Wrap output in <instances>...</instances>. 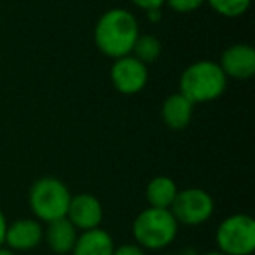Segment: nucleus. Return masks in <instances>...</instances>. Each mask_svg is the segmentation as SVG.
<instances>
[{
    "label": "nucleus",
    "mask_w": 255,
    "mask_h": 255,
    "mask_svg": "<svg viewBox=\"0 0 255 255\" xmlns=\"http://www.w3.org/2000/svg\"><path fill=\"white\" fill-rule=\"evenodd\" d=\"M140 35V23L131 11L114 7L98 18L93 32L96 49L110 60L131 54Z\"/></svg>",
    "instance_id": "1"
},
{
    "label": "nucleus",
    "mask_w": 255,
    "mask_h": 255,
    "mask_svg": "<svg viewBox=\"0 0 255 255\" xmlns=\"http://www.w3.org/2000/svg\"><path fill=\"white\" fill-rule=\"evenodd\" d=\"M227 89V77L217 61L198 60L184 68L178 79V93L194 105L219 100Z\"/></svg>",
    "instance_id": "2"
},
{
    "label": "nucleus",
    "mask_w": 255,
    "mask_h": 255,
    "mask_svg": "<svg viewBox=\"0 0 255 255\" xmlns=\"http://www.w3.org/2000/svg\"><path fill=\"white\" fill-rule=\"evenodd\" d=\"M178 227L170 210L147 206L133 220L131 234L135 243L145 252H161L177 240Z\"/></svg>",
    "instance_id": "3"
},
{
    "label": "nucleus",
    "mask_w": 255,
    "mask_h": 255,
    "mask_svg": "<svg viewBox=\"0 0 255 255\" xmlns=\"http://www.w3.org/2000/svg\"><path fill=\"white\" fill-rule=\"evenodd\" d=\"M72 192L63 180L42 177L35 180L28 192V206L39 222H53L67 215Z\"/></svg>",
    "instance_id": "4"
},
{
    "label": "nucleus",
    "mask_w": 255,
    "mask_h": 255,
    "mask_svg": "<svg viewBox=\"0 0 255 255\" xmlns=\"http://www.w3.org/2000/svg\"><path fill=\"white\" fill-rule=\"evenodd\" d=\"M217 250L226 255H252L255 250V220L247 213H233L217 226Z\"/></svg>",
    "instance_id": "5"
},
{
    "label": "nucleus",
    "mask_w": 255,
    "mask_h": 255,
    "mask_svg": "<svg viewBox=\"0 0 255 255\" xmlns=\"http://www.w3.org/2000/svg\"><path fill=\"white\" fill-rule=\"evenodd\" d=\"M170 212L177 219L178 226L196 227L212 219L215 212V201L212 194L206 192L205 189L187 187L177 192L170 206Z\"/></svg>",
    "instance_id": "6"
},
{
    "label": "nucleus",
    "mask_w": 255,
    "mask_h": 255,
    "mask_svg": "<svg viewBox=\"0 0 255 255\" xmlns=\"http://www.w3.org/2000/svg\"><path fill=\"white\" fill-rule=\"evenodd\" d=\"M110 67V82L121 95H138L149 82V68L145 63L136 60L133 54L112 60Z\"/></svg>",
    "instance_id": "7"
},
{
    "label": "nucleus",
    "mask_w": 255,
    "mask_h": 255,
    "mask_svg": "<svg viewBox=\"0 0 255 255\" xmlns=\"http://www.w3.org/2000/svg\"><path fill=\"white\" fill-rule=\"evenodd\" d=\"M67 217L70 224L77 231H89L102 226L103 220V206L102 201L95 194L89 192H79L72 196L70 205L67 210Z\"/></svg>",
    "instance_id": "8"
},
{
    "label": "nucleus",
    "mask_w": 255,
    "mask_h": 255,
    "mask_svg": "<svg viewBox=\"0 0 255 255\" xmlns=\"http://www.w3.org/2000/svg\"><path fill=\"white\" fill-rule=\"evenodd\" d=\"M219 67L227 79L247 81L255 74V49L250 44H233L222 51Z\"/></svg>",
    "instance_id": "9"
},
{
    "label": "nucleus",
    "mask_w": 255,
    "mask_h": 255,
    "mask_svg": "<svg viewBox=\"0 0 255 255\" xmlns=\"http://www.w3.org/2000/svg\"><path fill=\"white\" fill-rule=\"evenodd\" d=\"M44 241V226L37 219H18L7 224L5 229V248L18 252H30Z\"/></svg>",
    "instance_id": "10"
},
{
    "label": "nucleus",
    "mask_w": 255,
    "mask_h": 255,
    "mask_svg": "<svg viewBox=\"0 0 255 255\" xmlns=\"http://www.w3.org/2000/svg\"><path fill=\"white\" fill-rule=\"evenodd\" d=\"M194 103H191L184 95L173 93L166 96L161 105V117L166 128L171 131H182L191 124L192 114H194Z\"/></svg>",
    "instance_id": "11"
},
{
    "label": "nucleus",
    "mask_w": 255,
    "mask_h": 255,
    "mask_svg": "<svg viewBox=\"0 0 255 255\" xmlns=\"http://www.w3.org/2000/svg\"><path fill=\"white\" fill-rule=\"evenodd\" d=\"M79 231L70 224L67 217L56 219L53 222L46 224L44 229V240L53 254L56 255H68L77 241Z\"/></svg>",
    "instance_id": "12"
},
{
    "label": "nucleus",
    "mask_w": 255,
    "mask_h": 255,
    "mask_svg": "<svg viewBox=\"0 0 255 255\" xmlns=\"http://www.w3.org/2000/svg\"><path fill=\"white\" fill-rule=\"evenodd\" d=\"M114 248L112 236L102 227H96L79 234L70 255H112Z\"/></svg>",
    "instance_id": "13"
},
{
    "label": "nucleus",
    "mask_w": 255,
    "mask_h": 255,
    "mask_svg": "<svg viewBox=\"0 0 255 255\" xmlns=\"http://www.w3.org/2000/svg\"><path fill=\"white\" fill-rule=\"evenodd\" d=\"M178 192L177 182L166 175H157L150 178L145 187V199L147 205L152 208H166L170 210L175 196Z\"/></svg>",
    "instance_id": "14"
},
{
    "label": "nucleus",
    "mask_w": 255,
    "mask_h": 255,
    "mask_svg": "<svg viewBox=\"0 0 255 255\" xmlns=\"http://www.w3.org/2000/svg\"><path fill=\"white\" fill-rule=\"evenodd\" d=\"M161 53H163V44L152 33H140L131 51L133 56L142 61V63H145L147 67L150 63H154L161 56Z\"/></svg>",
    "instance_id": "15"
},
{
    "label": "nucleus",
    "mask_w": 255,
    "mask_h": 255,
    "mask_svg": "<svg viewBox=\"0 0 255 255\" xmlns=\"http://www.w3.org/2000/svg\"><path fill=\"white\" fill-rule=\"evenodd\" d=\"M250 2L252 0H206L205 4H208L219 16L233 19L243 16L250 7Z\"/></svg>",
    "instance_id": "16"
},
{
    "label": "nucleus",
    "mask_w": 255,
    "mask_h": 255,
    "mask_svg": "<svg viewBox=\"0 0 255 255\" xmlns=\"http://www.w3.org/2000/svg\"><path fill=\"white\" fill-rule=\"evenodd\" d=\"M206 0H166L164 5L171 9L175 12H180V14H187V12H194L205 4Z\"/></svg>",
    "instance_id": "17"
},
{
    "label": "nucleus",
    "mask_w": 255,
    "mask_h": 255,
    "mask_svg": "<svg viewBox=\"0 0 255 255\" xmlns=\"http://www.w3.org/2000/svg\"><path fill=\"white\" fill-rule=\"evenodd\" d=\"M112 255H147V252L136 243H123L114 248Z\"/></svg>",
    "instance_id": "18"
},
{
    "label": "nucleus",
    "mask_w": 255,
    "mask_h": 255,
    "mask_svg": "<svg viewBox=\"0 0 255 255\" xmlns=\"http://www.w3.org/2000/svg\"><path fill=\"white\" fill-rule=\"evenodd\" d=\"M129 2L142 11H150V9H163L166 0H129Z\"/></svg>",
    "instance_id": "19"
},
{
    "label": "nucleus",
    "mask_w": 255,
    "mask_h": 255,
    "mask_svg": "<svg viewBox=\"0 0 255 255\" xmlns=\"http://www.w3.org/2000/svg\"><path fill=\"white\" fill-rule=\"evenodd\" d=\"M7 219H5L4 212L0 210V247H4V240H5V229H7Z\"/></svg>",
    "instance_id": "20"
},
{
    "label": "nucleus",
    "mask_w": 255,
    "mask_h": 255,
    "mask_svg": "<svg viewBox=\"0 0 255 255\" xmlns=\"http://www.w3.org/2000/svg\"><path fill=\"white\" fill-rule=\"evenodd\" d=\"M145 12H147V19H149L150 23H157V21H161V18H163L161 9H150V11H145Z\"/></svg>",
    "instance_id": "21"
},
{
    "label": "nucleus",
    "mask_w": 255,
    "mask_h": 255,
    "mask_svg": "<svg viewBox=\"0 0 255 255\" xmlns=\"http://www.w3.org/2000/svg\"><path fill=\"white\" fill-rule=\"evenodd\" d=\"M0 255H16L12 250H9V248L5 247H0Z\"/></svg>",
    "instance_id": "22"
},
{
    "label": "nucleus",
    "mask_w": 255,
    "mask_h": 255,
    "mask_svg": "<svg viewBox=\"0 0 255 255\" xmlns=\"http://www.w3.org/2000/svg\"><path fill=\"white\" fill-rule=\"evenodd\" d=\"M203 255H226V254H222L220 250H210V252H205Z\"/></svg>",
    "instance_id": "23"
},
{
    "label": "nucleus",
    "mask_w": 255,
    "mask_h": 255,
    "mask_svg": "<svg viewBox=\"0 0 255 255\" xmlns=\"http://www.w3.org/2000/svg\"><path fill=\"white\" fill-rule=\"evenodd\" d=\"M157 255H185V254H178V252H175V254H157Z\"/></svg>",
    "instance_id": "24"
}]
</instances>
